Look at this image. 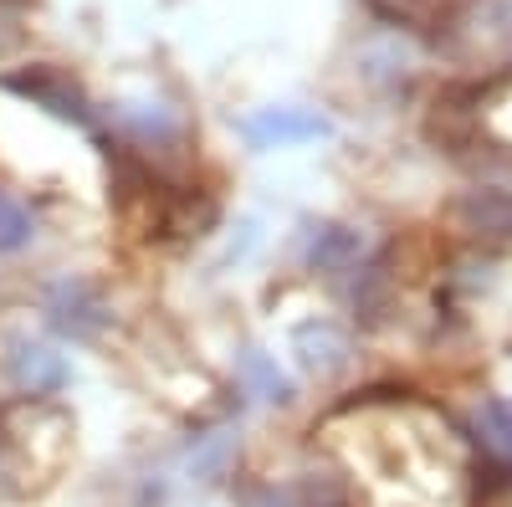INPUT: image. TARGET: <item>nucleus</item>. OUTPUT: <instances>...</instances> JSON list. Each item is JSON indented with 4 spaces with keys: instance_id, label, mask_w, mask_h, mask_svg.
<instances>
[{
    "instance_id": "obj_6",
    "label": "nucleus",
    "mask_w": 512,
    "mask_h": 507,
    "mask_svg": "<svg viewBox=\"0 0 512 507\" xmlns=\"http://www.w3.org/2000/svg\"><path fill=\"white\" fill-rule=\"evenodd\" d=\"M359 257V236L344 226H323V236L313 241V262L318 267H349Z\"/></svg>"
},
{
    "instance_id": "obj_5",
    "label": "nucleus",
    "mask_w": 512,
    "mask_h": 507,
    "mask_svg": "<svg viewBox=\"0 0 512 507\" xmlns=\"http://www.w3.org/2000/svg\"><path fill=\"white\" fill-rule=\"evenodd\" d=\"M16 379L31 390V395H47L67 379V364L47 349H16Z\"/></svg>"
},
{
    "instance_id": "obj_8",
    "label": "nucleus",
    "mask_w": 512,
    "mask_h": 507,
    "mask_svg": "<svg viewBox=\"0 0 512 507\" xmlns=\"http://www.w3.org/2000/svg\"><path fill=\"white\" fill-rule=\"evenodd\" d=\"M26 241H31V216H26V205L0 190V251H16V246H26Z\"/></svg>"
},
{
    "instance_id": "obj_7",
    "label": "nucleus",
    "mask_w": 512,
    "mask_h": 507,
    "mask_svg": "<svg viewBox=\"0 0 512 507\" xmlns=\"http://www.w3.org/2000/svg\"><path fill=\"white\" fill-rule=\"evenodd\" d=\"M477 426L497 456H512V400H487L477 410Z\"/></svg>"
},
{
    "instance_id": "obj_1",
    "label": "nucleus",
    "mask_w": 512,
    "mask_h": 507,
    "mask_svg": "<svg viewBox=\"0 0 512 507\" xmlns=\"http://www.w3.org/2000/svg\"><path fill=\"white\" fill-rule=\"evenodd\" d=\"M328 134V118L323 113H303V108H267L246 118V139L256 149H272V144H308Z\"/></svg>"
},
{
    "instance_id": "obj_3",
    "label": "nucleus",
    "mask_w": 512,
    "mask_h": 507,
    "mask_svg": "<svg viewBox=\"0 0 512 507\" xmlns=\"http://www.w3.org/2000/svg\"><path fill=\"white\" fill-rule=\"evenodd\" d=\"M297 354H303L308 369L328 374V369H338L349 359V338L338 333L333 323H303V328H297Z\"/></svg>"
},
{
    "instance_id": "obj_4",
    "label": "nucleus",
    "mask_w": 512,
    "mask_h": 507,
    "mask_svg": "<svg viewBox=\"0 0 512 507\" xmlns=\"http://www.w3.org/2000/svg\"><path fill=\"white\" fill-rule=\"evenodd\" d=\"M456 210L482 236H512V195H502V190H472Z\"/></svg>"
},
{
    "instance_id": "obj_2",
    "label": "nucleus",
    "mask_w": 512,
    "mask_h": 507,
    "mask_svg": "<svg viewBox=\"0 0 512 507\" xmlns=\"http://www.w3.org/2000/svg\"><path fill=\"white\" fill-rule=\"evenodd\" d=\"M11 88H16V93H26V98H36V103H47V108H52V113H62V118H77V123H88V108H82V93L72 88V82L52 77V72L11 77Z\"/></svg>"
},
{
    "instance_id": "obj_9",
    "label": "nucleus",
    "mask_w": 512,
    "mask_h": 507,
    "mask_svg": "<svg viewBox=\"0 0 512 507\" xmlns=\"http://www.w3.org/2000/svg\"><path fill=\"white\" fill-rule=\"evenodd\" d=\"M241 369H246V379L256 385V395H262V400H292V385H287V379H282L262 354H246V359H241Z\"/></svg>"
}]
</instances>
